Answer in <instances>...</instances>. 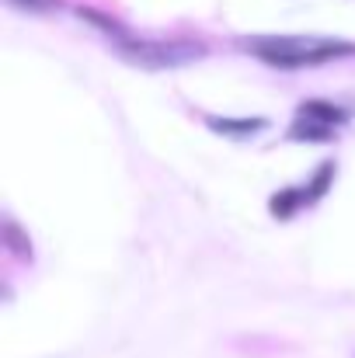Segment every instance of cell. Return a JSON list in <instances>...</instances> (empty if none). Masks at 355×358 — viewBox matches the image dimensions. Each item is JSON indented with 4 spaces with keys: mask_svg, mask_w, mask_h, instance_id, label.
<instances>
[{
    "mask_svg": "<svg viewBox=\"0 0 355 358\" xmlns=\"http://www.w3.org/2000/svg\"><path fill=\"white\" fill-rule=\"evenodd\" d=\"M289 139H296V143H328V139H335V129L317 125L310 119H296L293 129H289Z\"/></svg>",
    "mask_w": 355,
    "mask_h": 358,
    "instance_id": "obj_8",
    "label": "cell"
},
{
    "mask_svg": "<svg viewBox=\"0 0 355 358\" xmlns=\"http://www.w3.org/2000/svg\"><path fill=\"white\" fill-rule=\"evenodd\" d=\"M300 119H310V122H317V125L335 129V125H345L349 115H345V108H342V105H335V101L310 98V101H303V105H300Z\"/></svg>",
    "mask_w": 355,
    "mask_h": 358,
    "instance_id": "obj_3",
    "label": "cell"
},
{
    "mask_svg": "<svg viewBox=\"0 0 355 358\" xmlns=\"http://www.w3.org/2000/svg\"><path fill=\"white\" fill-rule=\"evenodd\" d=\"M116 49L136 66H146V70H164V66H185V63H195L206 56V45L195 42V38H171V42H160V38H125L116 42Z\"/></svg>",
    "mask_w": 355,
    "mask_h": 358,
    "instance_id": "obj_2",
    "label": "cell"
},
{
    "mask_svg": "<svg viewBox=\"0 0 355 358\" xmlns=\"http://www.w3.org/2000/svg\"><path fill=\"white\" fill-rule=\"evenodd\" d=\"M4 243H7V250H11V254H18V257L32 261V240L25 237V230H21L11 216H4Z\"/></svg>",
    "mask_w": 355,
    "mask_h": 358,
    "instance_id": "obj_9",
    "label": "cell"
},
{
    "mask_svg": "<svg viewBox=\"0 0 355 358\" xmlns=\"http://www.w3.org/2000/svg\"><path fill=\"white\" fill-rule=\"evenodd\" d=\"M303 206H307L303 188H282V192H275V195L268 199V213H272L275 220H293Z\"/></svg>",
    "mask_w": 355,
    "mask_h": 358,
    "instance_id": "obj_5",
    "label": "cell"
},
{
    "mask_svg": "<svg viewBox=\"0 0 355 358\" xmlns=\"http://www.w3.org/2000/svg\"><path fill=\"white\" fill-rule=\"evenodd\" d=\"M7 3L18 10H35V14H49V10L63 7V0H7Z\"/></svg>",
    "mask_w": 355,
    "mask_h": 358,
    "instance_id": "obj_10",
    "label": "cell"
},
{
    "mask_svg": "<svg viewBox=\"0 0 355 358\" xmlns=\"http://www.w3.org/2000/svg\"><path fill=\"white\" fill-rule=\"evenodd\" d=\"M240 49L254 52L268 66L296 70V66H317L338 56H352L355 45L335 38H296V35H261V38H240Z\"/></svg>",
    "mask_w": 355,
    "mask_h": 358,
    "instance_id": "obj_1",
    "label": "cell"
},
{
    "mask_svg": "<svg viewBox=\"0 0 355 358\" xmlns=\"http://www.w3.org/2000/svg\"><path fill=\"white\" fill-rule=\"evenodd\" d=\"M335 174H338V164H335V160H324V164H321V167L314 171L310 185L303 188V195H307V206H314L317 199H324V195H328V188H331Z\"/></svg>",
    "mask_w": 355,
    "mask_h": 358,
    "instance_id": "obj_7",
    "label": "cell"
},
{
    "mask_svg": "<svg viewBox=\"0 0 355 358\" xmlns=\"http://www.w3.org/2000/svg\"><path fill=\"white\" fill-rule=\"evenodd\" d=\"M206 125L220 136H254V132L268 129V119H261V115H254V119H216V115H209Z\"/></svg>",
    "mask_w": 355,
    "mask_h": 358,
    "instance_id": "obj_4",
    "label": "cell"
},
{
    "mask_svg": "<svg viewBox=\"0 0 355 358\" xmlns=\"http://www.w3.org/2000/svg\"><path fill=\"white\" fill-rule=\"evenodd\" d=\"M77 17H81V21H91V24H95V28H102V31H109L116 42L132 38V35H129V28H125L122 21H116L112 14H105V10H98V7H77Z\"/></svg>",
    "mask_w": 355,
    "mask_h": 358,
    "instance_id": "obj_6",
    "label": "cell"
}]
</instances>
